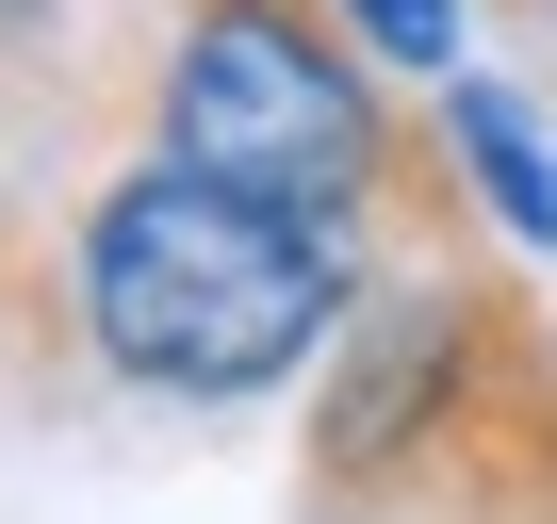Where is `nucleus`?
Segmentation results:
<instances>
[{"label":"nucleus","mask_w":557,"mask_h":524,"mask_svg":"<svg viewBox=\"0 0 557 524\" xmlns=\"http://www.w3.org/2000/svg\"><path fill=\"white\" fill-rule=\"evenodd\" d=\"M0 17H34V0H0Z\"/></svg>","instance_id":"39448f33"},{"label":"nucleus","mask_w":557,"mask_h":524,"mask_svg":"<svg viewBox=\"0 0 557 524\" xmlns=\"http://www.w3.org/2000/svg\"><path fill=\"white\" fill-rule=\"evenodd\" d=\"M541 17H557V0H541Z\"/></svg>","instance_id":"423d86ee"},{"label":"nucleus","mask_w":557,"mask_h":524,"mask_svg":"<svg viewBox=\"0 0 557 524\" xmlns=\"http://www.w3.org/2000/svg\"><path fill=\"white\" fill-rule=\"evenodd\" d=\"M164 148L213 164V180L296 197V213H329V229L394 180L377 83L329 50L312 0H181V50H164Z\"/></svg>","instance_id":"f03ea898"},{"label":"nucleus","mask_w":557,"mask_h":524,"mask_svg":"<svg viewBox=\"0 0 557 524\" xmlns=\"http://www.w3.org/2000/svg\"><path fill=\"white\" fill-rule=\"evenodd\" d=\"M345 17L377 34V66H426V83L459 66V0H345Z\"/></svg>","instance_id":"20e7f679"},{"label":"nucleus","mask_w":557,"mask_h":524,"mask_svg":"<svg viewBox=\"0 0 557 524\" xmlns=\"http://www.w3.org/2000/svg\"><path fill=\"white\" fill-rule=\"evenodd\" d=\"M443 148L475 164V197H492V213H508L524 246L557 229V148L524 132V99H508V83H443Z\"/></svg>","instance_id":"7ed1b4c3"},{"label":"nucleus","mask_w":557,"mask_h":524,"mask_svg":"<svg viewBox=\"0 0 557 524\" xmlns=\"http://www.w3.org/2000/svg\"><path fill=\"white\" fill-rule=\"evenodd\" d=\"M345 229L296 213V197H262V180H213V164H132L99 213H83V328L115 377L148 394H262V377H296L312 345H345Z\"/></svg>","instance_id":"f257e3e1"}]
</instances>
